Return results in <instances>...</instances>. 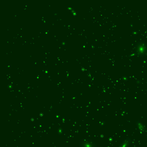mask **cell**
<instances>
[{"label": "cell", "instance_id": "cell-1", "mask_svg": "<svg viewBox=\"0 0 147 147\" xmlns=\"http://www.w3.org/2000/svg\"><path fill=\"white\" fill-rule=\"evenodd\" d=\"M79 147H96V145L94 142L87 138L81 140L79 143Z\"/></svg>", "mask_w": 147, "mask_h": 147}, {"label": "cell", "instance_id": "cell-2", "mask_svg": "<svg viewBox=\"0 0 147 147\" xmlns=\"http://www.w3.org/2000/svg\"><path fill=\"white\" fill-rule=\"evenodd\" d=\"M130 140L126 139L124 140L119 145L118 147H128L130 145Z\"/></svg>", "mask_w": 147, "mask_h": 147}]
</instances>
